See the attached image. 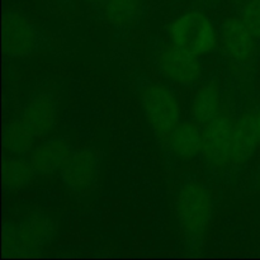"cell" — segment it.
<instances>
[{"mask_svg": "<svg viewBox=\"0 0 260 260\" xmlns=\"http://www.w3.org/2000/svg\"><path fill=\"white\" fill-rule=\"evenodd\" d=\"M141 103L154 134L169 139L180 119L179 103L173 91L161 84H150L142 90Z\"/></svg>", "mask_w": 260, "mask_h": 260, "instance_id": "5b68a950", "label": "cell"}, {"mask_svg": "<svg viewBox=\"0 0 260 260\" xmlns=\"http://www.w3.org/2000/svg\"><path fill=\"white\" fill-rule=\"evenodd\" d=\"M56 223L41 213L29 216L19 223H12L4 231V250L7 255H30L42 250L53 239Z\"/></svg>", "mask_w": 260, "mask_h": 260, "instance_id": "3957f363", "label": "cell"}, {"mask_svg": "<svg viewBox=\"0 0 260 260\" xmlns=\"http://www.w3.org/2000/svg\"><path fill=\"white\" fill-rule=\"evenodd\" d=\"M36 173L30 161L20 157H7L4 162L5 187L12 192L23 189L32 183Z\"/></svg>", "mask_w": 260, "mask_h": 260, "instance_id": "2e32d148", "label": "cell"}, {"mask_svg": "<svg viewBox=\"0 0 260 260\" xmlns=\"http://www.w3.org/2000/svg\"><path fill=\"white\" fill-rule=\"evenodd\" d=\"M88 2L91 3V4H94V5H99V7H103V5L106 4L108 0H88Z\"/></svg>", "mask_w": 260, "mask_h": 260, "instance_id": "d6986e66", "label": "cell"}, {"mask_svg": "<svg viewBox=\"0 0 260 260\" xmlns=\"http://www.w3.org/2000/svg\"><path fill=\"white\" fill-rule=\"evenodd\" d=\"M22 119L37 137H45L55 126L56 106L50 94H37L28 102Z\"/></svg>", "mask_w": 260, "mask_h": 260, "instance_id": "30bf717a", "label": "cell"}, {"mask_svg": "<svg viewBox=\"0 0 260 260\" xmlns=\"http://www.w3.org/2000/svg\"><path fill=\"white\" fill-rule=\"evenodd\" d=\"M98 172V156L91 149L73 152L61 168V175L69 188L84 190L90 188Z\"/></svg>", "mask_w": 260, "mask_h": 260, "instance_id": "9c48e42d", "label": "cell"}, {"mask_svg": "<svg viewBox=\"0 0 260 260\" xmlns=\"http://www.w3.org/2000/svg\"><path fill=\"white\" fill-rule=\"evenodd\" d=\"M192 113L201 126H208L222 116V101L218 89L213 85L200 88L193 98Z\"/></svg>", "mask_w": 260, "mask_h": 260, "instance_id": "4fadbf2b", "label": "cell"}, {"mask_svg": "<svg viewBox=\"0 0 260 260\" xmlns=\"http://www.w3.org/2000/svg\"><path fill=\"white\" fill-rule=\"evenodd\" d=\"M169 147L179 159L189 160L203 149V131L198 122H184L175 127L169 136Z\"/></svg>", "mask_w": 260, "mask_h": 260, "instance_id": "8fae6325", "label": "cell"}, {"mask_svg": "<svg viewBox=\"0 0 260 260\" xmlns=\"http://www.w3.org/2000/svg\"><path fill=\"white\" fill-rule=\"evenodd\" d=\"M159 68L169 80L180 85H192L200 80L202 66L197 56L182 50L174 43L165 46L159 53Z\"/></svg>", "mask_w": 260, "mask_h": 260, "instance_id": "8992f818", "label": "cell"}, {"mask_svg": "<svg viewBox=\"0 0 260 260\" xmlns=\"http://www.w3.org/2000/svg\"><path fill=\"white\" fill-rule=\"evenodd\" d=\"M239 17L254 37L260 40V0H245L240 7Z\"/></svg>", "mask_w": 260, "mask_h": 260, "instance_id": "e0dca14e", "label": "cell"}, {"mask_svg": "<svg viewBox=\"0 0 260 260\" xmlns=\"http://www.w3.org/2000/svg\"><path fill=\"white\" fill-rule=\"evenodd\" d=\"M106 19L117 28L134 27L142 15L144 0H108L102 7Z\"/></svg>", "mask_w": 260, "mask_h": 260, "instance_id": "5bb4252c", "label": "cell"}, {"mask_svg": "<svg viewBox=\"0 0 260 260\" xmlns=\"http://www.w3.org/2000/svg\"><path fill=\"white\" fill-rule=\"evenodd\" d=\"M254 123H255V128H256V135H258L259 139V144H260V109L258 111V113L254 116Z\"/></svg>", "mask_w": 260, "mask_h": 260, "instance_id": "ac0fdd59", "label": "cell"}, {"mask_svg": "<svg viewBox=\"0 0 260 260\" xmlns=\"http://www.w3.org/2000/svg\"><path fill=\"white\" fill-rule=\"evenodd\" d=\"M258 144L254 117L244 116L233 121L222 114L203 129V156L218 169L248 161Z\"/></svg>", "mask_w": 260, "mask_h": 260, "instance_id": "6da1fadb", "label": "cell"}, {"mask_svg": "<svg viewBox=\"0 0 260 260\" xmlns=\"http://www.w3.org/2000/svg\"><path fill=\"white\" fill-rule=\"evenodd\" d=\"M221 41L226 56L234 62L246 65L256 52V38L248 29L240 17H231L221 28Z\"/></svg>", "mask_w": 260, "mask_h": 260, "instance_id": "52a82bcc", "label": "cell"}, {"mask_svg": "<svg viewBox=\"0 0 260 260\" xmlns=\"http://www.w3.org/2000/svg\"><path fill=\"white\" fill-rule=\"evenodd\" d=\"M212 211V198L206 185L193 180L183 184L175 198V215L180 233L190 248H197L205 239Z\"/></svg>", "mask_w": 260, "mask_h": 260, "instance_id": "7a4b0ae2", "label": "cell"}, {"mask_svg": "<svg viewBox=\"0 0 260 260\" xmlns=\"http://www.w3.org/2000/svg\"><path fill=\"white\" fill-rule=\"evenodd\" d=\"M172 43L194 56L210 52L216 43L212 22L205 13L190 10L178 17L169 28Z\"/></svg>", "mask_w": 260, "mask_h": 260, "instance_id": "277c9868", "label": "cell"}, {"mask_svg": "<svg viewBox=\"0 0 260 260\" xmlns=\"http://www.w3.org/2000/svg\"><path fill=\"white\" fill-rule=\"evenodd\" d=\"M36 135L22 118L13 121L5 129L4 145L8 152L13 155H24L30 151L35 144Z\"/></svg>", "mask_w": 260, "mask_h": 260, "instance_id": "9a60e30c", "label": "cell"}, {"mask_svg": "<svg viewBox=\"0 0 260 260\" xmlns=\"http://www.w3.org/2000/svg\"><path fill=\"white\" fill-rule=\"evenodd\" d=\"M37 35L29 20L9 10L4 17V51L9 57H23L35 50Z\"/></svg>", "mask_w": 260, "mask_h": 260, "instance_id": "ba28073f", "label": "cell"}, {"mask_svg": "<svg viewBox=\"0 0 260 260\" xmlns=\"http://www.w3.org/2000/svg\"><path fill=\"white\" fill-rule=\"evenodd\" d=\"M71 151L66 141L61 139L51 140L38 146L30 156L33 168L40 174H51L65 165Z\"/></svg>", "mask_w": 260, "mask_h": 260, "instance_id": "7c38bea8", "label": "cell"}]
</instances>
